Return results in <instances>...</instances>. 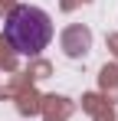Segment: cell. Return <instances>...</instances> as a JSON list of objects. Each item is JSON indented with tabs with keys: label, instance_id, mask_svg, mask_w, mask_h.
<instances>
[{
	"label": "cell",
	"instance_id": "6da1fadb",
	"mask_svg": "<svg viewBox=\"0 0 118 121\" xmlns=\"http://www.w3.org/2000/svg\"><path fill=\"white\" fill-rule=\"evenodd\" d=\"M3 36L20 56H39L53 39V17L33 3H17L3 20Z\"/></svg>",
	"mask_w": 118,
	"mask_h": 121
}]
</instances>
